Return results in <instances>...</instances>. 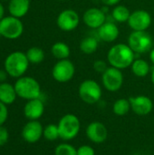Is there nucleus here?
<instances>
[{
  "instance_id": "21",
  "label": "nucleus",
  "mask_w": 154,
  "mask_h": 155,
  "mask_svg": "<svg viewBox=\"0 0 154 155\" xmlns=\"http://www.w3.org/2000/svg\"><path fill=\"white\" fill-rule=\"evenodd\" d=\"M131 66L133 73L138 77H144L150 73V65L143 59L134 60Z\"/></svg>"
},
{
  "instance_id": "3",
  "label": "nucleus",
  "mask_w": 154,
  "mask_h": 155,
  "mask_svg": "<svg viewBox=\"0 0 154 155\" xmlns=\"http://www.w3.org/2000/svg\"><path fill=\"white\" fill-rule=\"evenodd\" d=\"M15 89L17 96L28 101L40 98L41 96V87L39 83L30 76L18 78L15 84Z\"/></svg>"
},
{
  "instance_id": "13",
  "label": "nucleus",
  "mask_w": 154,
  "mask_h": 155,
  "mask_svg": "<svg viewBox=\"0 0 154 155\" xmlns=\"http://www.w3.org/2000/svg\"><path fill=\"white\" fill-rule=\"evenodd\" d=\"M87 138L94 143H103L106 141L108 136V131L105 125L100 122L91 123L85 130Z\"/></svg>"
},
{
  "instance_id": "25",
  "label": "nucleus",
  "mask_w": 154,
  "mask_h": 155,
  "mask_svg": "<svg viewBox=\"0 0 154 155\" xmlns=\"http://www.w3.org/2000/svg\"><path fill=\"white\" fill-rule=\"evenodd\" d=\"M26 56L29 63L39 64L44 59V52L42 48L39 47H31L26 52Z\"/></svg>"
},
{
  "instance_id": "17",
  "label": "nucleus",
  "mask_w": 154,
  "mask_h": 155,
  "mask_svg": "<svg viewBox=\"0 0 154 155\" xmlns=\"http://www.w3.org/2000/svg\"><path fill=\"white\" fill-rule=\"evenodd\" d=\"M119 28L113 22H105L98 28V35L104 42H113L119 36Z\"/></svg>"
},
{
  "instance_id": "10",
  "label": "nucleus",
  "mask_w": 154,
  "mask_h": 155,
  "mask_svg": "<svg viewBox=\"0 0 154 155\" xmlns=\"http://www.w3.org/2000/svg\"><path fill=\"white\" fill-rule=\"evenodd\" d=\"M80 22L79 15L73 9H66L62 11L57 16V25L58 27L64 31L70 32L74 30Z\"/></svg>"
},
{
  "instance_id": "20",
  "label": "nucleus",
  "mask_w": 154,
  "mask_h": 155,
  "mask_svg": "<svg viewBox=\"0 0 154 155\" xmlns=\"http://www.w3.org/2000/svg\"><path fill=\"white\" fill-rule=\"evenodd\" d=\"M51 52L53 55L58 60L67 59L70 55V48L64 42H56L54 44L51 48Z\"/></svg>"
},
{
  "instance_id": "23",
  "label": "nucleus",
  "mask_w": 154,
  "mask_h": 155,
  "mask_svg": "<svg viewBox=\"0 0 154 155\" xmlns=\"http://www.w3.org/2000/svg\"><path fill=\"white\" fill-rule=\"evenodd\" d=\"M130 15H131L130 10L124 5H117L116 7L113 8L112 12V16L113 20L119 23L128 22Z\"/></svg>"
},
{
  "instance_id": "6",
  "label": "nucleus",
  "mask_w": 154,
  "mask_h": 155,
  "mask_svg": "<svg viewBox=\"0 0 154 155\" xmlns=\"http://www.w3.org/2000/svg\"><path fill=\"white\" fill-rule=\"evenodd\" d=\"M128 45L137 54H144L152 49L153 39L146 31H133L128 38Z\"/></svg>"
},
{
  "instance_id": "8",
  "label": "nucleus",
  "mask_w": 154,
  "mask_h": 155,
  "mask_svg": "<svg viewBox=\"0 0 154 155\" xmlns=\"http://www.w3.org/2000/svg\"><path fill=\"white\" fill-rule=\"evenodd\" d=\"M75 67L68 59L59 60L53 67L52 75L54 79L59 83L69 82L74 75Z\"/></svg>"
},
{
  "instance_id": "29",
  "label": "nucleus",
  "mask_w": 154,
  "mask_h": 155,
  "mask_svg": "<svg viewBox=\"0 0 154 155\" xmlns=\"http://www.w3.org/2000/svg\"><path fill=\"white\" fill-rule=\"evenodd\" d=\"M77 155H95V151L89 145H82L77 149Z\"/></svg>"
},
{
  "instance_id": "27",
  "label": "nucleus",
  "mask_w": 154,
  "mask_h": 155,
  "mask_svg": "<svg viewBox=\"0 0 154 155\" xmlns=\"http://www.w3.org/2000/svg\"><path fill=\"white\" fill-rule=\"evenodd\" d=\"M54 155H77V150L71 144L61 143L56 146Z\"/></svg>"
},
{
  "instance_id": "5",
  "label": "nucleus",
  "mask_w": 154,
  "mask_h": 155,
  "mask_svg": "<svg viewBox=\"0 0 154 155\" xmlns=\"http://www.w3.org/2000/svg\"><path fill=\"white\" fill-rule=\"evenodd\" d=\"M78 94L82 101L88 104H93L100 101L103 92L97 82L92 79H87L82 82L79 85Z\"/></svg>"
},
{
  "instance_id": "15",
  "label": "nucleus",
  "mask_w": 154,
  "mask_h": 155,
  "mask_svg": "<svg viewBox=\"0 0 154 155\" xmlns=\"http://www.w3.org/2000/svg\"><path fill=\"white\" fill-rule=\"evenodd\" d=\"M132 110L138 115H147L153 109L152 99L145 95H138L129 98Z\"/></svg>"
},
{
  "instance_id": "26",
  "label": "nucleus",
  "mask_w": 154,
  "mask_h": 155,
  "mask_svg": "<svg viewBox=\"0 0 154 155\" xmlns=\"http://www.w3.org/2000/svg\"><path fill=\"white\" fill-rule=\"evenodd\" d=\"M44 137L48 141H55L59 138V130L58 125L56 124H48L44 128Z\"/></svg>"
},
{
  "instance_id": "36",
  "label": "nucleus",
  "mask_w": 154,
  "mask_h": 155,
  "mask_svg": "<svg viewBox=\"0 0 154 155\" xmlns=\"http://www.w3.org/2000/svg\"><path fill=\"white\" fill-rule=\"evenodd\" d=\"M151 79H152V83L154 85V69L152 70V75H151Z\"/></svg>"
},
{
  "instance_id": "34",
  "label": "nucleus",
  "mask_w": 154,
  "mask_h": 155,
  "mask_svg": "<svg viewBox=\"0 0 154 155\" xmlns=\"http://www.w3.org/2000/svg\"><path fill=\"white\" fill-rule=\"evenodd\" d=\"M4 14H5V9H4V6L3 5L0 3V21L4 18Z\"/></svg>"
},
{
  "instance_id": "12",
  "label": "nucleus",
  "mask_w": 154,
  "mask_h": 155,
  "mask_svg": "<svg viewBox=\"0 0 154 155\" xmlns=\"http://www.w3.org/2000/svg\"><path fill=\"white\" fill-rule=\"evenodd\" d=\"M44 134V128L36 120L28 122L22 130V137L28 143H35L38 142Z\"/></svg>"
},
{
  "instance_id": "33",
  "label": "nucleus",
  "mask_w": 154,
  "mask_h": 155,
  "mask_svg": "<svg viewBox=\"0 0 154 155\" xmlns=\"http://www.w3.org/2000/svg\"><path fill=\"white\" fill-rule=\"evenodd\" d=\"M6 74H8L5 70H0V82H4L6 79Z\"/></svg>"
},
{
  "instance_id": "38",
  "label": "nucleus",
  "mask_w": 154,
  "mask_h": 155,
  "mask_svg": "<svg viewBox=\"0 0 154 155\" xmlns=\"http://www.w3.org/2000/svg\"><path fill=\"white\" fill-rule=\"evenodd\" d=\"M61 1H64V0H61Z\"/></svg>"
},
{
  "instance_id": "4",
  "label": "nucleus",
  "mask_w": 154,
  "mask_h": 155,
  "mask_svg": "<svg viewBox=\"0 0 154 155\" xmlns=\"http://www.w3.org/2000/svg\"><path fill=\"white\" fill-rule=\"evenodd\" d=\"M59 137L64 141H69L77 136L80 132L81 123L79 118L72 114L64 115L58 123Z\"/></svg>"
},
{
  "instance_id": "35",
  "label": "nucleus",
  "mask_w": 154,
  "mask_h": 155,
  "mask_svg": "<svg viewBox=\"0 0 154 155\" xmlns=\"http://www.w3.org/2000/svg\"><path fill=\"white\" fill-rule=\"evenodd\" d=\"M150 59L152 61V63L154 64V48H152L151 50V53H150Z\"/></svg>"
},
{
  "instance_id": "31",
  "label": "nucleus",
  "mask_w": 154,
  "mask_h": 155,
  "mask_svg": "<svg viewBox=\"0 0 154 155\" xmlns=\"http://www.w3.org/2000/svg\"><path fill=\"white\" fill-rule=\"evenodd\" d=\"M9 138V134L6 128H5L3 125H0V146L5 145Z\"/></svg>"
},
{
  "instance_id": "7",
  "label": "nucleus",
  "mask_w": 154,
  "mask_h": 155,
  "mask_svg": "<svg viewBox=\"0 0 154 155\" xmlns=\"http://www.w3.org/2000/svg\"><path fill=\"white\" fill-rule=\"evenodd\" d=\"M24 31V25L19 18L13 15L5 16L0 21V33L1 35L7 39L19 38Z\"/></svg>"
},
{
  "instance_id": "16",
  "label": "nucleus",
  "mask_w": 154,
  "mask_h": 155,
  "mask_svg": "<svg viewBox=\"0 0 154 155\" xmlns=\"http://www.w3.org/2000/svg\"><path fill=\"white\" fill-rule=\"evenodd\" d=\"M44 112V102L40 99L29 100L24 107V114L30 121L39 119Z\"/></svg>"
},
{
  "instance_id": "28",
  "label": "nucleus",
  "mask_w": 154,
  "mask_h": 155,
  "mask_svg": "<svg viewBox=\"0 0 154 155\" xmlns=\"http://www.w3.org/2000/svg\"><path fill=\"white\" fill-rule=\"evenodd\" d=\"M93 69H94L97 73L103 74L108 69L107 64H106L104 61H103V60H97V61H95V62L93 63Z\"/></svg>"
},
{
  "instance_id": "24",
  "label": "nucleus",
  "mask_w": 154,
  "mask_h": 155,
  "mask_svg": "<svg viewBox=\"0 0 154 155\" xmlns=\"http://www.w3.org/2000/svg\"><path fill=\"white\" fill-rule=\"evenodd\" d=\"M131 109L132 108H131L130 101L127 99H124V98L118 99L117 101H115L113 104V111L114 114H116L118 116L126 115Z\"/></svg>"
},
{
  "instance_id": "1",
  "label": "nucleus",
  "mask_w": 154,
  "mask_h": 155,
  "mask_svg": "<svg viewBox=\"0 0 154 155\" xmlns=\"http://www.w3.org/2000/svg\"><path fill=\"white\" fill-rule=\"evenodd\" d=\"M134 51L124 44H117L113 45L107 54V59L113 67L118 69H125L131 66L134 59Z\"/></svg>"
},
{
  "instance_id": "14",
  "label": "nucleus",
  "mask_w": 154,
  "mask_h": 155,
  "mask_svg": "<svg viewBox=\"0 0 154 155\" xmlns=\"http://www.w3.org/2000/svg\"><path fill=\"white\" fill-rule=\"evenodd\" d=\"M84 23L90 28H100L106 22V15L104 12L99 8L92 7L87 9L83 15Z\"/></svg>"
},
{
  "instance_id": "9",
  "label": "nucleus",
  "mask_w": 154,
  "mask_h": 155,
  "mask_svg": "<svg viewBox=\"0 0 154 155\" xmlns=\"http://www.w3.org/2000/svg\"><path fill=\"white\" fill-rule=\"evenodd\" d=\"M102 81L104 88L110 92H117L123 84V74L120 69L115 67H108L103 74Z\"/></svg>"
},
{
  "instance_id": "30",
  "label": "nucleus",
  "mask_w": 154,
  "mask_h": 155,
  "mask_svg": "<svg viewBox=\"0 0 154 155\" xmlns=\"http://www.w3.org/2000/svg\"><path fill=\"white\" fill-rule=\"evenodd\" d=\"M8 116V110L6 107V104L0 102V125H3Z\"/></svg>"
},
{
  "instance_id": "22",
  "label": "nucleus",
  "mask_w": 154,
  "mask_h": 155,
  "mask_svg": "<svg viewBox=\"0 0 154 155\" xmlns=\"http://www.w3.org/2000/svg\"><path fill=\"white\" fill-rule=\"evenodd\" d=\"M98 48V42L94 37L87 36L80 43V49L85 54H92L96 52Z\"/></svg>"
},
{
  "instance_id": "19",
  "label": "nucleus",
  "mask_w": 154,
  "mask_h": 155,
  "mask_svg": "<svg viewBox=\"0 0 154 155\" xmlns=\"http://www.w3.org/2000/svg\"><path fill=\"white\" fill-rule=\"evenodd\" d=\"M17 94L15 89V85L8 83L0 84V102L5 104H11L15 101Z\"/></svg>"
},
{
  "instance_id": "11",
  "label": "nucleus",
  "mask_w": 154,
  "mask_h": 155,
  "mask_svg": "<svg viewBox=\"0 0 154 155\" xmlns=\"http://www.w3.org/2000/svg\"><path fill=\"white\" fill-rule=\"evenodd\" d=\"M127 23L133 31H146L152 24V16L147 11L137 10L131 14Z\"/></svg>"
},
{
  "instance_id": "2",
  "label": "nucleus",
  "mask_w": 154,
  "mask_h": 155,
  "mask_svg": "<svg viewBox=\"0 0 154 155\" xmlns=\"http://www.w3.org/2000/svg\"><path fill=\"white\" fill-rule=\"evenodd\" d=\"M29 65L26 54L16 51L11 53L5 60V70L15 78H20L26 72Z\"/></svg>"
},
{
  "instance_id": "32",
  "label": "nucleus",
  "mask_w": 154,
  "mask_h": 155,
  "mask_svg": "<svg viewBox=\"0 0 154 155\" xmlns=\"http://www.w3.org/2000/svg\"><path fill=\"white\" fill-rule=\"evenodd\" d=\"M121 0H102V2L106 5H117Z\"/></svg>"
},
{
  "instance_id": "18",
  "label": "nucleus",
  "mask_w": 154,
  "mask_h": 155,
  "mask_svg": "<svg viewBox=\"0 0 154 155\" xmlns=\"http://www.w3.org/2000/svg\"><path fill=\"white\" fill-rule=\"evenodd\" d=\"M29 7V0H10L8 10L11 15L17 18H21L27 14Z\"/></svg>"
},
{
  "instance_id": "37",
  "label": "nucleus",
  "mask_w": 154,
  "mask_h": 155,
  "mask_svg": "<svg viewBox=\"0 0 154 155\" xmlns=\"http://www.w3.org/2000/svg\"><path fill=\"white\" fill-rule=\"evenodd\" d=\"M1 36H2V35H1V33H0V37H1Z\"/></svg>"
}]
</instances>
